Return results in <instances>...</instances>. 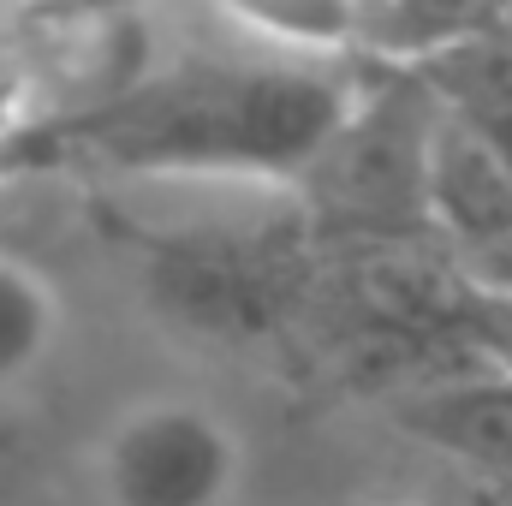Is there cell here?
<instances>
[{
    "label": "cell",
    "mask_w": 512,
    "mask_h": 506,
    "mask_svg": "<svg viewBox=\"0 0 512 506\" xmlns=\"http://www.w3.org/2000/svg\"><path fill=\"white\" fill-rule=\"evenodd\" d=\"M346 60L262 42V54L149 66L114 102L18 143L114 185H286L322 167L364 114V78Z\"/></svg>",
    "instance_id": "1"
},
{
    "label": "cell",
    "mask_w": 512,
    "mask_h": 506,
    "mask_svg": "<svg viewBox=\"0 0 512 506\" xmlns=\"http://www.w3.org/2000/svg\"><path fill=\"white\" fill-rule=\"evenodd\" d=\"M84 489L90 506H245L251 435L209 393H131L84 447Z\"/></svg>",
    "instance_id": "2"
},
{
    "label": "cell",
    "mask_w": 512,
    "mask_h": 506,
    "mask_svg": "<svg viewBox=\"0 0 512 506\" xmlns=\"http://www.w3.org/2000/svg\"><path fill=\"white\" fill-rule=\"evenodd\" d=\"M387 417L417 447L512 483V376H441L399 393Z\"/></svg>",
    "instance_id": "3"
},
{
    "label": "cell",
    "mask_w": 512,
    "mask_h": 506,
    "mask_svg": "<svg viewBox=\"0 0 512 506\" xmlns=\"http://www.w3.org/2000/svg\"><path fill=\"white\" fill-rule=\"evenodd\" d=\"M417 173L429 203L459 239L477 245L512 239V167L471 120H435L417 149Z\"/></svg>",
    "instance_id": "4"
},
{
    "label": "cell",
    "mask_w": 512,
    "mask_h": 506,
    "mask_svg": "<svg viewBox=\"0 0 512 506\" xmlns=\"http://www.w3.org/2000/svg\"><path fill=\"white\" fill-rule=\"evenodd\" d=\"M72 340L60 280L30 256L0 245V405L36 393Z\"/></svg>",
    "instance_id": "5"
},
{
    "label": "cell",
    "mask_w": 512,
    "mask_h": 506,
    "mask_svg": "<svg viewBox=\"0 0 512 506\" xmlns=\"http://www.w3.org/2000/svg\"><path fill=\"white\" fill-rule=\"evenodd\" d=\"M489 0H352L346 54L370 60H435L471 42Z\"/></svg>",
    "instance_id": "6"
},
{
    "label": "cell",
    "mask_w": 512,
    "mask_h": 506,
    "mask_svg": "<svg viewBox=\"0 0 512 506\" xmlns=\"http://www.w3.org/2000/svg\"><path fill=\"white\" fill-rule=\"evenodd\" d=\"M233 24H245L268 48L298 54H346V12L352 0H221Z\"/></svg>",
    "instance_id": "7"
},
{
    "label": "cell",
    "mask_w": 512,
    "mask_h": 506,
    "mask_svg": "<svg viewBox=\"0 0 512 506\" xmlns=\"http://www.w3.org/2000/svg\"><path fill=\"white\" fill-rule=\"evenodd\" d=\"M42 6V24H54V18H90V12H126L137 0H36Z\"/></svg>",
    "instance_id": "8"
},
{
    "label": "cell",
    "mask_w": 512,
    "mask_h": 506,
    "mask_svg": "<svg viewBox=\"0 0 512 506\" xmlns=\"http://www.w3.org/2000/svg\"><path fill=\"white\" fill-rule=\"evenodd\" d=\"M364 506H429V501H399V495H387V501H364Z\"/></svg>",
    "instance_id": "9"
}]
</instances>
